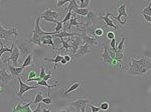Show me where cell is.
Wrapping results in <instances>:
<instances>
[{
  "label": "cell",
  "instance_id": "1",
  "mask_svg": "<svg viewBox=\"0 0 151 112\" xmlns=\"http://www.w3.org/2000/svg\"><path fill=\"white\" fill-rule=\"evenodd\" d=\"M137 64L139 66L140 72L142 73V76H147V71L151 69V60L147 56H142L140 59H136Z\"/></svg>",
  "mask_w": 151,
  "mask_h": 112
},
{
  "label": "cell",
  "instance_id": "2",
  "mask_svg": "<svg viewBox=\"0 0 151 112\" xmlns=\"http://www.w3.org/2000/svg\"><path fill=\"white\" fill-rule=\"evenodd\" d=\"M16 45H17L19 51H20V55L26 57L28 54L32 52V43L28 41H19L16 40Z\"/></svg>",
  "mask_w": 151,
  "mask_h": 112
},
{
  "label": "cell",
  "instance_id": "3",
  "mask_svg": "<svg viewBox=\"0 0 151 112\" xmlns=\"http://www.w3.org/2000/svg\"><path fill=\"white\" fill-rule=\"evenodd\" d=\"M90 103V99L86 97H79L78 99L72 101V106H74L77 111L85 112L86 111V106Z\"/></svg>",
  "mask_w": 151,
  "mask_h": 112
},
{
  "label": "cell",
  "instance_id": "4",
  "mask_svg": "<svg viewBox=\"0 0 151 112\" xmlns=\"http://www.w3.org/2000/svg\"><path fill=\"white\" fill-rule=\"evenodd\" d=\"M130 59H131V63H129V68L127 69L128 76L129 77H131V76H142V73L140 72L139 66H138L136 59L134 57H132V56L130 57Z\"/></svg>",
  "mask_w": 151,
  "mask_h": 112
},
{
  "label": "cell",
  "instance_id": "5",
  "mask_svg": "<svg viewBox=\"0 0 151 112\" xmlns=\"http://www.w3.org/2000/svg\"><path fill=\"white\" fill-rule=\"evenodd\" d=\"M83 85H84V81H82V80H73L67 88L65 90H62V93L64 94L65 96H68V95H70V93L75 92L77 89L81 88Z\"/></svg>",
  "mask_w": 151,
  "mask_h": 112
},
{
  "label": "cell",
  "instance_id": "6",
  "mask_svg": "<svg viewBox=\"0 0 151 112\" xmlns=\"http://www.w3.org/2000/svg\"><path fill=\"white\" fill-rule=\"evenodd\" d=\"M18 24L12 26L10 29H6L3 32H0V39H4L5 41H11V36L15 35L16 37L18 36Z\"/></svg>",
  "mask_w": 151,
  "mask_h": 112
},
{
  "label": "cell",
  "instance_id": "7",
  "mask_svg": "<svg viewBox=\"0 0 151 112\" xmlns=\"http://www.w3.org/2000/svg\"><path fill=\"white\" fill-rule=\"evenodd\" d=\"M17 79H18V81H19V91H18V93H17V96L18 97H22V95L24 93H26L27 91H29V90H33V89H37L38 87V85L36 84V85H27L25 83V82H23L22 80H21L20 78V76H18L17 77Z\"/></svg>",
  "mask_w": 151,
  "mask_h": 112
},
{
  "label": "cell",
  "instance_id": "8",
  "mask_svg": "<svg viewBox=\"0 0 151 112\" xmlns=\"http://www.w3.org/2000/svg\"><path fill=\"white\" fill-rule=\"evenodd\" d=\"M68 42H70V44L72 45V49H70V52H72V55L74 56L75 53L77 52V50L79 49L80 45L84 43V41L82 40V38L80 37L79 35L76 36H72V37H68Z\"/></svg>",
  "mask_w": 151,
  "mask_h": 112
},
{
  "label": "cell",
  "instance_id": "9",
  "mask_svg": "<svg viewBox=\"0 0 151 112\" xmlns=\"http://www.w3.org/2000/svg\"><path fill=\"white\" fill-rule=\"evenodd\" d=\"M3 62L4 63L8 62V64H7V67H8V72L10 73V74L14 77V78L20 76V75L22 74L23 69H24L22 66H14L13 64L11 65L10 64V60H9V59H5Z\"/></svg>",
  "mask_w": 151,
  "mask_h": 112
},
{
  "label": "cell",
  "instance_id": "10",
  "mask_svg": "<svg viewBox=\"0 0 151 112\" xmlns=\"http://www.w3.org/2000/svg\"><path fill=\"white\" fill-rule=\"evenodd\" d=\"M127 5H126L125 2H119V7H118V16H114L113 14L110 13V16L112 19H115V20H119L121 17H125L128 19V13H127Z\"/></svg>",
  "mask_w": 151,
  "mask_h": 112
},
{
  "label": "cell",
  "instance_id": "11",
  "mask_svg": "<svg viewBox=\"0 0 151 112\" xmlns=\"http://www.w3.org/2000/svg\"><path fill=\"white\" fill-rule=\"evenodd\" d=\"M89 54H91V45L88 44V43H83V44L80 45L79 49L77 50V52L75 53V55L73 57L78 58V57H81V56L89 55Z\"/></svg>",
  "mask_w": 151,
  "mask_h": 112
},
{
  "label": "cell",
  "instance_id": "12",
  "mask_svg": "<svg viewBox=\"0 0 151 112\" xmlns=\"http://www.w3.org/2000/svg\"><path fill=\"white\" fill-rule=\"evenodd\" d=\"M80 37L82 38V40L84 41V43H88V44H90L91 46H98L100 44V42L97 40V38L88 35L85 30L81 31V33H80Z\"/></svg>",
  "mask_w": 151,
  "mask_h": 112
},
{
  "label": "cell",
  "instance_id": "13",
  "mask_svg": "<svg viewBox=\"0 0 151 112\" xmlns=\"http://www.w3.org/2000/svg\"><path fill=\"white\" fill-rule=\"evenodd\" d=\"M32 100H30L28 103H17V104H14V107L12 109V112H32V110L30 109V105L32 104Z\"/></svg>",
  "mask_w": 151,
  "mask_h": 112
},
{
  "label": "cell",
  "instance_id": "14",
  "mask_svg": "<svg viewBox=\"0 0 151 112\" xmlns=\"http://www.w3.org/2000/svg\"><path fill=\"white\" fill-rule=\"evenodd\" d=\"M12 45H13V48H12L11 55L8 59L10 60V61H12V64H13L14 66H18V58H19V56H20V51H19L17 45H16V42H13Z\"/></svg>",
  "mask_w": 151,
  "mask_h": 112
},
{
  "label": "cell",
  "instance_id": "15",
  "mask_svg": "<svg viewBox=\"0 0 151 112\" xmlns=\"http://www.w3.org/2000/svg\"><path fill=\"white\" fill-rule=\"evenodd\" d=\"M13 79H14V77L7 71L5 67L0 68V82H1L2 84L8 83L9 81H11V80H13Z\"/></svg>",
  "mask_w": 151,
  "mask_h": 112
},
{
  "label": "cell",
  "instance_id": "16",
  "mask_svg": "<svg viewBox=\"0 0 151 112\" xmlns=\"http://www.w3.org/2000/svg\"><path fill=\"white\" fill-rule=\"evenodd\" d=\"M64 48H58V53L55 54V57L53 58V59H50V58H45V61H48V62H52V63H55V70H57V69H58V65H60V60L64 58V55H60V50H63Z\"/></svg>",
  "mask_w": 151,
  "mask_h": 112
},
{
  "label": "cell",
  "instance_id": "17",
  "mask_svg": "<svg viewBox=\"0 0 151 112\" xmlns=\"http://www.w3.org/2000/svg\"><path fill=\"white\" fill-rule=\"evenodd\" d=\"M110 12H107V14L105 16H99L100 19H102V20H104L105 22V25L107 26V27H110V28H113L114 30H117L118 29V26L115 25V23L113 22V20L110 18Z\"/></svg>",
  "mask_w": 151,
  "mask_h": 112
},
{
  "label": "cell",
  "instance_id": "18",
  "mask_svg": "<svg viewBox=\"0 0 151 112\" xmlns=\"http://www.w3.org/2000/svg\"><path fill=\"white\" fill-rule=\"evenodd\" d=\"M41 15H45V16H50V17H52V18L57 19V20H60V17L63 15V13H60V12H58V11H53L52 9L50 8H45V12H43Z\"/></svg>",
  "mask_w": 151,
  "mask_h": 112
},
{
  "label": "cell",
  "instance_id": "19",
  "mask_svg": "<svg viewBox=\"0 0 151 112\" xmlns=\"http://www.w3.org/2000/svg\"><path fill=\"white\" fill-rule=\"evenodd\" d=\"M84 18L87 19L86 24H95V23H97V19H100L99 16H97V14L92 10H90L88 15L85 16Z\"/></svg>",
  "mask_w": 151,
  "mask_h": 112
},
{
  "label": "cell",
  "instance_id": "20",
  "mask_svg": "<svg viewBox=\"0 0 151 112\" xmlns=\"http://www.w3.org/2000/svg\"><path fill=\"white\" fill-rule=\"evenodd\" d=\"M101 57H102V59H103V63H107V64H110L111 65V63H112V61H113V59H112L110 54H109L108 47H107L106 45L104 46V51H103V53L101 54Z\"/></svg>",
  "mask_w": 151,
  "mask_h": 112
},
{
  "label": "cell",
  "instance_id": "21",
  "mask_svg": "<svg viewBox=\"0 0 151 112\" xmlns=\"http://www.w3.org/2000/svg\"><path fill=\"white\" fill-rule=\"evenodd\" d=\"M21 66H22L23 68L33 66V55H32V53H30V54H28L27 56H26Z\"/></svg>",
  "mask_w": 151,
  "mask_h": 112
},
{
  "label": "cell",
  "instance_id": "22",
  "mask_svg": "<svg viewBox=\"0 0 151 112\" xmlns=\"http://www.w3.org/2000/svg\"><path fill=\"white\" fill-rule=\"evenodd\" d=\"M12 48H13V45H11V47H6V46H4L3 43L0 41V65L3 64V61L1 60V57H2V55H3V53H5V52L11 53Z\"/></svg>",
  "mask_w": 151,
  "mask_h": 112
},
{
  "label": "cell",
  "instance_id": "23",
  "mask_svg": "<svg viewBox=\"0 0 151 112\" xmlns=\"http://www.w3.org/2000/svg\"><path fill=\"white\" fill-rule=\"evenodd\" d=\"M58 83V81L55 82V84L50 85V84L47 83V81H45V80H43V79H40V80H38V81H37V85H38V86H45V87H47V88H48L47 96H50V88H53V87H57Z\"/></svg>",
  "mask_w": 151,
  "mask_h": 112
},
{
  "label": "cell",
  "instance_id": "24",
  "mask_svg": "<svg viewBox=\"0 0 151 112\" xmlns=\"http://www.w3.org/2000/svg\"><path fill=\"white\" fill-rule=\"evenodd\" d=\"M91 10V7H87V8H76L73 10V12H75L76 14H79L80 16H82V17H85V16H87L88 15V13H89V11Z\"/></svg>",
  "mask_w": 151,
  "mask_h": 112
},
{
  "label": "cell",
  "instance_id": "25",
  "mask_svg": "<svg viewBox=\"0 0 151 112\" xmlns=\"http://www.w3.org/2000/svg\"><path fill=\"white\" fill-rule=\"evenodd\" d=\"M45 45H50L52 47L53 50H55V39H53V36L47 39H42L41 40V46H45Z\"/></svg>",
  "mask_w": 151,
  "mask_h": 112
},
{
  "label": "cell",
  "instance_id": "26",
  "mask_svg": "<svg viewBox=\"0 0 151 112\" xmlns=\"http://www.w3.org/2000/svg\"><path fill=\"white\" fill-rule=\"evenodd\" d=\"M42 98H43L42 90H40V91L35 94V100H33V102H32V105H36V104L40 103L41 100H42Z\"/></svg>",
  "mask_w": 151,
  "mask_h": 112
},
{
  "label": "cell",
  "instance_id": "27",
  "mask_svg": "<svg viewBox=\"0 0 151 112\" xmlns=\"http://www.w3.org/2000/svg\"><path fill=\"white\" fill-rule=\"evenodd\" d=\"M35 77H40L37 75V71H36L35 69L30 70L28 73V78H27V80H26V82H32L33 78H35Z\"/></svg>",
  "mask_w": 151,
  "mask_h": 112
},
{
  "label": "cell",
  "instance_id": "28",
  "mask_svg": "<svg viewBox=\"0 0 151 112\" xmlns=\"http://www.w3.org/2000/svg\"><path fill=\"white\" fill-rule=\"evenodd\" d=\"M60 42L62 43L63 48H64L65 51H69L70 49H72V45L68 42V40H65L64 38H60Z\"/></svg>",
  "mask_w": 151,
  "mask_h": 112
},
{
  "label": "cell",
  "instance_id": "29",
  "mask_svg": "<svg viewBox=\"0 0 151 112\" xmlns=\"http://www.w3.org/2000/svg\"><path fill=\"white\" fill-rule=\"evenodd\" d=\"M76 8H79V5H78V3L76 2V0H70L69 6H68L67 8H65V11H69V10L73 11Z\"/></svg>",
  "mask_w": 151,
  "mask_h": 112
},
{
  "label": "cell",
  "instance_id": "30",
  "mask_svg": "<svg viewBox=\"0 0 151 112\" xmlns=\"http://www.w3.org/2000/svg\"><path fill=\"white\" fill-rule=\"evenodd\" d=\"M63 28H64V25H63L62 20L58 21V22H57V26H55V31H53V32H50V35H53V34H55V33L60 32V30H63Z\"/></svg>",
  "mask_w": 151,
  "mask_h": 112
},
{
  "label": "cell",
  "instance_id": "31",
  "mask_svg": "<svg viewBox=\"0 0 151 112\" xmlns=\"http://www.w3.org/2000/svg\"><path fill=\"white\" fill-rule=\"evenodd\" d=\"M141 13H142V15L151 16V2H150V3H148V5L146 6L145 8H143V9H142Z\"/></svg>",
  "mask_w": 151,
  "mask_h": 112
},
{
  "label": "cell",
  "instance_id": "32",
  "mask_svg": "<svg viewBox=\"0 0 151 112\" xmlns=\"http://www.w3.org/2000/svg\"><path fill=\"white\" fill-rule=\"evenodd\" d=\"M40 19H43V20L47 21V22H50V23L57 24L58 21H60V20H57V19L52 18V17H50V16H45V15H40Z\"/></svg>",
  "mask_w": 151,
  "mask_h": 112
},
{
  "label": "cell",
  "instance_id": "33",
  "mask_svg": "<svg viewBox=\"0 0 151 112\" xmlns=\"http://www.w3.org/2000/svg\"><path fill=\"white\" fill-rule=\"evenodd\" d=\"M124 57H125V56H124V51H123V52H119V51L115 52V59L118 62H122Z\"/></svg>",
  "mask_w": 151,
  "mask_h": 112
},
{
  "label": "cell",
  "instance_id": "34",
  "mask_svg": "<svg viewBox=\"0 0 151 112\" xmlns=\"http://www.w3.org/2000/svg\"><path fill=\"white\" fill-rule=\"evenodd\" d=\"M124 43H125V38H122V39H121V41H120V43H119V45L117 46V51H119V52H123L124 51ZM116 51V52H117Z\"/></svg>",
  "mask_w": 151,
  "mask_h": 112
},
{
  "label": "cell",
  "instance_id": "35",
  "mask_svg": "<svg viewBox=\"0 0 151 112\" xmlns=\"http://www.w3.org/2000/svg\"><path fill=\"white\" fill-rule=\"evenodd\" d=\"M72 12H73V11H70V10H69V11L67 12V14L65 15V18L62 20L63 24H65V23L69 22V20L70 19V16H72Z\"/></svg>",
  "mask_w": 151,
  "mask_h": 112
},
{
  "label": "cell",
  "instance_id": "36",
  "mask_svg": "<svg viewBox=\"0 0 151 112\" xmlns=\"http://www.w3.org/2000/svg\"><path fill=\"white\" fill-rule=\"evenodd\" d=\"M41 102H43L45 105H52V98L50 96H47V98H45V97H43Z\"/></svg>",
  "mask_w": 151,
  "mask_h": 112
},
{
  "label": "cell",
  "instance_id": "37",
  "mask_svg": "<svg viewBox=\"0 0 151 112\" xmlns=\"http://www.w3.org/2000/svg\"><path fill=\"white\" fill-rule=\"evenodd\" d=\"M107 38L108 39H113L115 38V30H108L107 31Z\"/></svg>",
  "mask_w": 151,
  "mask_h": 112
},
{
  "label": "cell",
  "instance_id": "38",
  "mask_svg": "<svg viewBox=\"0 0 151 112\" xmlns=\"http://www.w3.org/2000/svg\"><path fill=\"white\" fill-rule=\"evenodd\" d=\"M110 48L112 50L114 51V52H116L117 51V46H116V40L115 38H113V39H111V42H110Z\"/></svg>",
  "mask_w": 151,
  "mask_h": 112
},
{
  "label": "cell",
  "instance_id": "39",
  "mask_svg": "<svg viewBox=\"0 0 151 112\" xmlns=\"http://www.w3.org/2000/svg\"><path fill=\"white\" fill-rule=\"evenodd\" d=\"M90 4H91V0H85L82 4H80L79 7L80 8H87V7L90 6Z\"/></svg>",
  "mask_w": 151,
  "mask_h": 112
},
{
  "label": "cell",
  "instance_id": "40",
  "mask_svg": "<svg viewBox=\"0 0 151 112\" xmlns=\"http://www.w3.org/2000/svg\"><path fill=\"white\" fill-rule=\"evenodd\" d=\"M70 0H60V1H57V8H60L63 5H65V3H68L69 2L70 3Z\"/></svg>",
  "mask_w": 151,
  "mask_h": 112
},
{
  "label": "cell",
  "instance_id": "41",
  "mask_svg": "<svg viewBox=\"0 0 151 112\" xmlns=\"http://www.w3.org/2000/svg\"><path fill=\"white\" fill-rule=\"evenodd\" d=\"M45 74H47V71H45V68L43 65H41V67H40V79H42L43 77L45 76Z\"/></svg>",
  "mask_w": 151,
  "mask_h": 112
},
{
  "label": "cell",
  "instance_id": "42",
  "mask_svg": "<svg viewBox=\"0 0 151 112\" xmlns=\"http://www.w3.org/2000/svg\"><path fill=\"white\" fill-rule=\"evenodd\" d=\"M100 109H102V110H108L109 103L108 102H103V103L101 104V106H100Z\"/></svg>",
  "mask_w": 151,
  "mask_h": 112
},
{
  "label": "cell",
  "instance_id": "43",
  "mask_svg": "<svg viewBox=\"0 0 151 112\" xmlns=\"http://www.w3.org/2000/svg\"><path fill=\"white\" fill-rule=\"evenodd\" d=\"M90 107H91V111L92 112H98L100 110V107L95 106L94 104H90Z\"/></svg>",
  "mask_w": 151,
  "mask_h": 112
},
{
  "label": "cell",
  "instance_id": "44",
  "mask_svg": "<svg viewBox=\"0 0 151 112\" xmlns=\"http://www.w3.org/2000/svg\"><path fill=\"white\" fill-rule=\"evenodd\" d=\"M11 0H0V6H6L10 3Z\"/></svg>",
  "mask_w": 151,
  "mask_h": 112
},
{
  "label": "cell",
  "instance_id": "45",
  "mask_svg": "<svg viewBox=\"0 0 151 112\" xmlns=\"http://www.w3.org/2000/svg\"><path fill=\"white\" fill-rule=\"evenodd\" d=\"M50 77H52V71H47V74H45V76L43 77V80H45V81H47V80L50 79Z\"/></svg>",
  "mask_w": 151,
  "mask_h": 112
},
{
  "label": "cell",
  "instance_id": "46",
  "mask_svg": "<svg viewBox=\"0 0 151 112\" xmlns=\"http://www.w3.org/2000/svg\"><path fill=\"white\" fill-rule=\"evenodd\" d=\"M64 58H65V60H67V62H68V63L72 61V56H70V55H68V54L64 55Z\"/></svg>",
  "mask_w": 151,
  "mask_h": 112
},
{
  "label": "cell",
  "instance_id": "47",
  "mask_svg": "<svg viewBox=\"0 0 151 112\" xmlns=\"http://www.w3.org/2000/svg\"><path fill=\"white\" fill-rule=\"evenodd\" d=\"M143 17H144V20L146 21V22H149V23H151V16H148V15H143Z\"/></svg>",
  "mask_w": 151,
  "mask_h": 112
},
{
  "label": "cell",
  "instance_id": "48",
  "mask_svg": "<svg viewBox=\"0 0 151 112\" xmlns=\"http://www.w3.org/2000/svg\"><path fill=\"white\" fill-rule=\"evenodd\" d=\"M40 110H41V106H40V104L38 103L37 104V107H36L35 110H32V112H38V111H40Z\"/></svg>",
  "mask_w": 151,
  "mask_h": 112
},
{
  "label": "cell",
  "instance_id": "49",
  "mask_svg": "<svg viewBox=\"0 0 151 112\" xmlns=\"http://www.w3.org/2000/svg\"><path fill=\"white\" fill-rule=\"evenodd\" d=\"M60 65H67L68 64V62H67V60L65 59V58H63L62 60H60Z\"/></svg>",
  "mask_w": 151,
  "mask_h": 112
},
{
  "label": "cell",
  "instance_id": "50",
  "mask_svg": "<svg viewBox=\"0 0 151 112\" xmlns=\"http://www.w3.org/2000/svg\"><path fill=\"white\" fill-rule=\"evenodd\" d=\"M6 29L3 27V26H2V24L0 23V32H3V31H5Z\"/></svg>",
  "mask_w": 151,
  "mask_h": 112
},
{
  "label": "cell",
  "instance_id": "51",
  "mask_svg": "<svg viewBox=\"0 0 151 112\" xmlns=\"http://www.w3.org/2000/svg\"><path fill=\"white\" fill-rule=\"evenodd\" d=\"M41 110H42L43 112H50V107L48 109H45V108H41Z\"/></svg>",
  "mask_w": 151,
  "mask_h": 112
},
{
  "label": "cell",
  "instance_id": "52",
  "mask_svg": "<svg viewBox=\"0 0 151 112\" xmlns=\"http://www.w3.org/2000/svg\"><path fill=\"white\" fill-rule=\"evenodd\" d=\"M143 2H144L145 4H148V3H150V2H151V0H143Z\"/></svg>",
  "mask_w": 151,
  "mask_h": 112
},
{
  "label": "cell",
  "instance_id": "53",
  "mask_svg": "<svg viewBox=\"0 0 151 112\" xmlns=\"http://www.w3.org/2000/svg\"><path fill=\"white\" fill-rule=\"evenodd\" d=\"M79 1H80V4H82V3H83V2H84V1H85V0H79Z\"/></svg>",
  "mask_w": 151,
  "mask_h": 112
},
{
  "label": "cell",
  "instance_id": "54",
  "mask_svg": "<svg viewBox=\"0 0 151 112\" xmlns=\"http://www.w3.org/2000/svg\"><path fill=\"white\" fill-rule=\"evenodd\" d=\"M57 1H60V0H57Z\"/></svg>",
  "mask_w": 151,
  "mask_h": 112
}]
</instances>
